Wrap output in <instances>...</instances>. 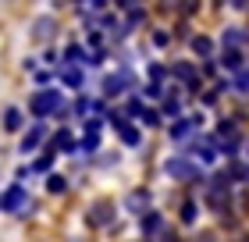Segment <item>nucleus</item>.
Listing matches in <instances>:
<instances>
[{
	"mask_svg": "<svg viewBox=\"0 0 249 242\" xmlns=\"http://www.w3.org/2000/svg\"><path fill=\"white\" fill-rule=\"evenodd\" d=\"M29 111L36 114V118H47V114L64 111V96H61V89H39V93L29 100Z\"/></svg>",
	"mask_w": 249,
	"mask_h": 242,
	"instance_id": "1",
	"label": "nucleus"
},
{
	"mask_svg": "<svg viewBox=\"0 0 249 242\" xmlns=\"http://www.w3.org/2000/svg\"><path fill=\"white\" fill-rule=\"evenodd\" d=\"M164 171H167V178H178V182H196L199 178V168L192 164V160H185V157H171L164 164Z\"/></svg>",
	"mask_w": 249,
	"mask_h": 242,
	"instance_id": "2",
	"label": "nucleus"
},
{
	"mask_svg": "<svg viewBox=\"0 0 249 242\" xmlns=\"http://www.w3.org/2000/svg\"><path fill=\"white\" fill-rule=\"evenodd\" d=\"M107 118H110V125H114V129H118V135H121V143H124V146H139V129H135V125H128V121H124V114H118V111H110Z\"/></svg>",
	"mask_w": 249,
	"mask_h": 242,
	"instance_id": "3",
	"label": "nucleus"
},
{
	"mask_svg": "<svg viewBox=\"0 0 249 242\" xmlns=\"http://www.w3.org/2000/svg\"><path fill=\"white\" fill-rule=\"evenodd\" d=\"M110 221H114V203H110V200H96L93 206H89V224L104 228Z\"/></svg>",
	"mask_w": 249,
	"mask_h": 242,
	"instance_id": "4",
	"label": "nucleus"
},
{
	"mask_svg": "<svg viewBox=\"0 0 249 242\" xmlns=\"http://www.w3.org/2000/svg\"><path fill=\"white\" fill-rule=\"evenodd\" d=\"M25 200H29V192H25V189H21V186H11L4 196H0V210L15 214V210H21V206H25Z\"/></svg>",
	"mask_w": 249,
	"mask_h": 242,
	"instance_id": "5",
	"label": "nucleus"
},
{
	"mask_svg": "<svg viewBox=\"0 0 249 242\" xmlns=\"http://www.w3.org/2000/svg\"><path fill=\"white\" fill-rule=\"evenodd\" d=\"M213 146H217L213 139H196V143H192V153H196L203 164H210V160L217 157V149H213Z\"/></svg>",
	"mask_w": 249,
	"mask_h": 242,
	"instance_id": "6",
	"label": "nucleus"
},
{
	"mask_svg": "<svg viewBox=\"0 0 249 242\" xmlns=\"http://www.w3.org/2000/svg\"><path fill=\"white\" fill-rule=\"evenodd\" d=\"M171 75H175V78H182V82H189V86H196V78H199V75H196V68H192L189 61L171 64Z\"/></svg>",
	"mask_w": 249,
	"mask_h": 242,
	"instance_id": "7",
	"label": "nucleus"
},
{
	"mask_svg": "<svg viewBox=\"0 0 249 242\" xmlns=\"http://www.w3.org/2000/svg\"><path fill=\"white\" fill-rule=\"evenodd\" d=\"M124 86H128V75H107V78H104V93H107V96L124 93Z\"/></svg>",
	"mask_w": 249,
	"mask_h": 242,
	"instance_id": "8",
	"label": "nucleus"
},
{
	"mask_svg": "<svg viewBox=\"0 0 249 242\" xmlns=\"http://www.w3.org/2000/svg\"><path fill=\"white\" fill-rule=\"evenodd\" d=\"M53 149H64V153H68V149H75V139H71V132H68V129H61L50 139V153H53Z\"/></svg>",
	"mask_w": 249,
	"mask_h": 242,
	"instance_id": "9",
	"label": "nucleus"
},
{
	"mask_svg": "<svg viewBox=\"0 0 249 242\" xmlns=\"http://www.w3.org/2000/svg\"><path fill=\"white\" fill-rule=\"evenodd\" d=\"M196 125H199V118H185V121H175V125H171V139H185V135H189L192 129H196Z\"/></svg>",
	"mask_w": 249,
	"mask_h": 242,
	"instance_id": "10",
	"label": "nucleus"
},
{
	"mask_svg": "<svg viewBox=\"0 0 249 242\" xmlns=\"http://www.w3.org/2000/svg\"><path fill=\"white\" fill-rule=\"evenodd\" d=\"M39 143H43V129L36 125V129H29V132H25V139H21V153H32V149H36Z\"/></svg>",
	"mask_w": 249,
	"mask_h": 242,
	"instance_id": "11",
	"label": "nucleus"
},
{
	"mask_svg": "<svg viewBox=\"0 0 249 242\" xmlns=\"http://www.w3.org/2000/svg\"><path fill=\"white\" fill-rule=\"evenodd\" d=\"M146 206H150V192H146V189H139V192H132V196H128V210L142 214Z\"/></svg>",
	"mask_w": 249,
	"mask_h": 242,
	"instance_id": "12",
	"label": "nucleus"
},
{
	"mask_svg": "<svg viewBox=\"0 0 249 242\" xmlns=\"http://www.w3.org/2000/svg\"><path fill=\"white\" fill-rule=\"evenodd\" d=\"M4 129H7V132H18V129H21V111H18V107H7V111H4Z\"/></svg>",
	"mask_w": 249,
	"mask_h": 242,
	"instance_id": "13",
	"label": "nucleus"
},
{
	"mask_svg": "<svg viewBox=\"0 0 249 242\" xmlns=\"http://www.w3.org/2000/svg\"><path fill=\"white\" fill-rule=\"evenodd\" d=\"M64 57H68L71 64H82V61H86V64H96V61H93V57H89L82 47H68V50H64Z\"/></svg>",
	"mask_w": 249,
	"mask_h": 242,
	"instance_id": "14",
	"label": "nucleus"
},
{
	"mask_svg": "<svg viewBox=\"0 0 249 242\" xmlns=\"http://www.w3.org/2000/svg\"><path fill=\"white\" fill-rule=\"evenodd\" d=\"M221 64H224V68H231V72H242V54H239V50H224Z\"/></svg>",
	"mask_w": 249,
	"mask_h": 242,
	"instance_id": "15",
	"label": "nucleus"
},
{
	"mask_svg": "<svg viewBox=\"0 0 249 242\" xmlns=\"http://www.w3.org/2000/svg\"><path fill=\"white\" fill-rule=\"evenodd\" d=\"M139 228H142L146 235H157V228H160V214H153V210H150V214H146L142 221H139Z\"/></svg>",
	"mask_w": 249,
	"mask_h": 242,
	"instance_id": "16",
	"label": "nucleus"
},
{
	"mask_svg": "<svg viewBox=\"0 0 249 242\" xmlns=\"http://www.w3.org/2000/svg\"><path fill=\"white\" fill-rule=\"evenodd\" d=\"M96 146H100V132H89V129H86V135H82V143H78V149H86V153H93Z\"/></svg>",
	"mask_w": 249,
	"mask_h": 242,
	"instance_id": "17",
	"label": "nucleus"
},
{
	"mask_svg": "<svg viewBox=\"0 0 249 242\" xmlns=\"http://www.w3.org/2000/svg\"><path fill=\"white\" fill-rule=\"evenodd\" d=\"M61 82L71 86V89H78V86H82V75H78L75 68H64V72H61Z\"/></svg>",
	"mask_w": 249,
	"mask_h": 242,
	"instance_id": "18",
	"label": "nucleus"
},
{
	"mask_svg": "<svg viewBox=\"0 0 249 242\" xmlns=\"http://www.w3.org/2000/svg\"><path fill=\"white\" fill-rule=\"evenodd\" d=\"M192 50H196L199 57H210V50H213V43H210L207 36H196V39H192Z\"/></svg>",
	"mask_w": 249,
	"mask_h": 242,
	"instance_id": "19",
	"label": "nucleus"
},
{
	"mask_svg": "<svg viewBox=\"0 0 249 242\" xmlns=\"http://www.w3.org/2000/svg\"><path fill=\"white\" fill-rule=\"evenodd\" d=\"M221 43H224V50H239V43H242V36H239V29H228V32H224V36H221Z\"/></svg>",
	"mask_w": 249,
	"mask_h": 242,
	"instance_id": "20",
	"label": "nucleus"
},
{
	"mask_svg": "<svg viewBox=\"0 0 249 242\" xmlns=\"http://www.w3.org/2000/svg\"><path fill=\"white\" fill-rule=\"evenodd\" d=\"M64 189H68V182H64L61 175H50V178H47V192H53V196H61Z\"/></svg>",
	"mask_w": 249,
	"mask_h": 242,
	"instance_id": "21",
	"label": "nucleus"
},
{
	"mask_svg": "<svg viewBox=\"0 0 249 242\" xmlns=\"http://www.w3.org/2000/svg\"><path fill=\"white\" fill-rule=\"evenodd\" d=\"M178 111H182V103H178V96L171 93V96L164 100V114H167V118H178Z\"/></svg>",
	"mask_w": 249,
	"mask_h": 242,
	"instance_id": "22",
	"label": "nucleus"
},
{
	"mask_svg": "<svg viewBox=\"0 0 249 242\" xmlns=\"http://www.w3.org/2000/svg\"><path fill=\"white\" fill-rule=\"evenodd\" d=\"M50 29H53V18H39V21H36V39H47Z\"/></svg>",
	"mask_w": 249,
	"mask_h": 242,
	"instance_id": "23",
	"label": "nucleus"
},
{
	"mask_svg": "<svg viewBox=\"0 0 249 242\" xmlns=\"http://www.w3.org/2000/svg\"><path fill=\"white\" fill-rule=\"evenodd\" d=\"M89 111H96V103L89 100V96H78V100H75V114H82V118H86Z\"/></svg>",
	"mask_w": 249,
	"mask_h": 242,
	"instance_id": "24",
	"label": "nucleus"
},
{
	"mask_svg": "<svg viewBox=\"0 0 249 242\" xmlns=\"http://www.w3.org/2000/svg\"><path fill=\"white\" fill-rule=\"evenodd\" d=\"M139 121H142V125H150V129H153V125H160V114H157V111H150V107H146V111L139 114Z\"/></svg>",
	"mask_w": 249,
	"mask_h": 242,
	"instance_id": "25",
	"label": "nucleus"
},
{
	"mask_svg": "<svg viewBox=\"0 0 249 242\" xmlns=\"http://www.w3.org/2000/svg\"><path fill=\"white\" fill-rule=\"evenodd\" d=\"M182 221H185V224H192V221H196V203H192V200L182 206Z\"/></svg>",
	"mask_w": 249,
	"mask_h": 242,
	"instance_id": "26",
	"label": "nucleus"
},
{
	"mask_svg": "<svg viewBox=\"0 0 249 242\" xmlns=\"http://www.w3.org/2000/svg\"><path fill=\"white\" fill-rule=\"evenodd\" d=\"M235 89H239V93H249V72H239V75H235Z\"/></svg>",
	"mask_w": 249,
	"mask_h": 242,
	"instance_id": "27",
	"label": "nucleus"
},
{
	"mask_svg": "<svg viewBox=\"0 0 249 242\" xmlns=\"http://www.w3.org/2000/svg\"><path fill=\"white\" fill-rule=\"evenodd\" d=\"M32 171H50V153H43L36 164H32Z\"/></svg>",
	"mask_w": 249,
	"mask_h": 242,
	"instance_id": "28",
	"label": "nucleus"
},
{
	"mask_svg": "<svg viewBox=\"0 0 249 242\" xmlns=\"http://www.w3.org/2000/svg\"><path fill=\"white\" fill-rule=\"evenodd\" d=\"M167 72H171V68H160V64H153V68H150V75H153V78H164Z\"/></svg>",
	"mask_w": 249,
	"mask_h": 242,
	"instance_id": "29",
	"label": "nucleus"
},
{
	"mask_svg": "<svg viewBox=\"0 0 249 242\" xmlns=\"http://www.w3.org/2000/svg\"><path fill=\"white\" fill-rule=\"evenodd\" d=\"M89 4H93V7H104V4H107V0H89Z\"/></svg>",
	"mask_w": 249,
	"mask_h": 242,
	"instance_id": "30",
	"label": "nucleus"
},
{
	"mask_svg": "<svg viewBox=\"0 0 249 242\" xmlns=\"http://www.w3.org/2000/svg\"><path fill=\"white\" fill-rule=\"evenodd\" d=\"M121 7H132V0H121Z\"/></svg>",
	"mask_w": 249,
	"mask_h": 242,
	"instance_id": "31",
	"label": "nucleus"
}]
</instances>
